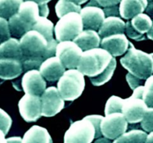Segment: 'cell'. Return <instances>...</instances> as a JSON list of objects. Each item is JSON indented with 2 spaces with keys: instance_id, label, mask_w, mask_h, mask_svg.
<instances>
[{
  "instance_id": "d6986e66",
  "label": "cell",
  "mask_w": 153,
  "mask_h": 143,
  "mask_svg": "<svg viewBox=\"0 0 153 143\" xmlns=\"http://www.w3.org/2000/svg\"><path fill=\"white\" fill-rule=\"evenodd\" d=\"M73 42H75L83 52H85L100 47L101 37L94 30H84L73 40Z\"/></svg>"
},
{
  "instance_id": "5b68a950",
  "label": "cell",
  "mask_w": 153,
  "mask_h": 143,
  "mask_svg": "<svg viewBox=\"0 0 153 143\" xmlns=\"http://www.w3.org/2000/svg\"><path fill=\"white\" fill-rule=\"evenodd\" d=\"M84 25L80 13L72 12L64 15L56 23L55 33L58 42L72 41L83 31Z\"/></svg>"
},
{
  "instance_id": "7402d4cb",
  "label": "cell",
  "mask_w": 153,
  "mask_h": 143,
  "mask_svg": "<svg viewBox=\"0 0 153 143\" xmlns=\"http://www.w3.org/2000/svg\"><path fill=\"white\" fill-rule=\"evenodd\" d=\"M22 143H53L47 130L34 125L25 133Z\"/></svg>"
},
{
  "instance_id": "e575fe53",
  "label": "cell",
  "mask_w": 153,
  "mask_h": 143,
  "mask_svg": "<svg viewBox=\"0 0 153 143\" xmlns=\"http://www.w3.org/2000/svg\"><path fill=\"white\" fill-rule=\"evenodd\" d=\"M125 31L126 32L127 36H128L130 38L136 40V41H141V40H144L146 39V37L144 35L139 34L134 29V28L131 25V21H128L127 22H126Z\"/></svg>"
},
{
  "instance_id": "f35d334b",
  "label": "cell",
  "mask_w": 153,
  "mask_h": 143,
  "mask_svg": "<svg viewBox=\"0 0 153 143\" xmlns=\"http://www.w3.org/2000/svg\"><path fill=\"white\" fill-rule=\"evenodd\" d=\"M100 6L102 7H111V6L117 5L119 3L121 2L122 0H96Z\"/></svg>"
},
{
  "instance_id": "d590c367",
  "label": "cell",
  "mask_w": 153,
  "mask_h": 143,
  "mask_svg": "<svg viewBox=\"0 0 153 143\" xmlns=\"http://www.w3.org/2000/svg\"><path fill=\"white\" fill-rule=\"evenodd\" d=\"M88 118L92 122L96 128V138H100L102 135L101 132V128H100V124L102 120L103 116H99V115H91V116H88Z\"/></svg>"
},
{
  "instance_id": "8fae6325",
  "label": "cell",
  "mask_w": 153,
  "mask_h": 143,
  "mask_svg": "<svg viewBox=\"0 0 153 143\" xmlns=\"http://www.w3.org/2000/svg\"><path fill=\"white\" fill-rule=\"evenodd\" d=\"M147 109L143 99L131 95L124 99L122 113L128 123L135 124L141 122Z\"/></svg>"
},
{
  "instance_id": "f6af8a7d",
  "label": "cell",
  "mask_w": 153,
  "mask_h": 143,
  "mask_svg": "<svg viewBox=\"0 0 153 143\" xmlns=\"http://www.w3.org/2000/svg\"><path fill=\"white\" fill-rule=\"evenodd\" d=\"M25 1H33L38 4H47V3L49 2L51 0H25Z\"/></svg>"
},
{
  "instance_id": "60d3db41",
  "label": "cell",
  "mask_w": 153,
  "mask_h": 143,
  "mask_svg": "<svg viewBox=\"0 0 153 143\" xmlns=\"http://www.w3.org/2000/svg\"><path fill=\"white\" fill-rule=\"evenodd\" d=\"M145 10L146 14L149 15L151 18H153V0H148L147 7Z\"/></svg>"
},
{
  "instance_id": "e0dca14e",
  "label": "cell",
  "mask_w": 153,
  "mask_h": 143,
  "mask_svg": "<svg viewBox=\"0 0 153 143\" xmlns=\"http://www.w3.org/2000/svg\"><path fill=\"white\" fill-rule=\"evenodd\" d=\"M148 4V0H122L120 4V15L125 19L134 18L142 13Z\"/></svg>"
},
{
  "instance_id": "f546056e",
  "label": "cell",
  "mask_w": 153,
  "mask_h": 143,
  "mask_svg": "<svg viewBox=\"0 0 153 143\" xmlns=\"http://www.w3.org/2000/svg\"><path fill=\"white\" fill-rule=\"evenodd\" d=\"M123 102L124 99H122L120 97L115 95L111 97L105 104V115L114 113H122Z\"/></svg>"
},
{
  "instance_id": "3957f363",
  "label": "cell",
  "mask_w": 153,
  "mask_h": 143,
  "mask_svg": "<svg viewBox=\"0 0 153 143\" xmlns=\"http://www.w3.org/2000/svg\"><path fill=\"white\" fill-rule=\"evenodd\" d=\"M113 58L102 48L90 49L83 52L77 69L90 78L97 77L107 69Z\"/></svg>"
},
{
  "instance_id": "ac0fdd59",
  "label": "cell",
  "mask_w": 153,
  "mask_h": 143,
  "mask_svg": "<svg viewBox=\"0 0 153 143\" xmlns=\"http://www.w3.org/2000/svg\"><path fill=\"white\" fill-rule=\"evenodd\" d=\"M23 72L22 61L15 59H0V78L10 80L19 77Z\"/></svg>"
},
{
  "instance_id": "8992f818",
  "label": "cell",
  "mask_w": 153,
  "mask_h": 143,
  "mask_svg": "<svg viewBox=\"0 0 153 143\" xmlns=\"http://www.w3.org/2000/svg\"><path fill=\"white\" fill-rule=\"evenodd\" d=\"M96 138V128L88 118L73 122L64 134V143H91Z\"/></svg>"
},
{
  "instance_id": "9a60e30c",
  "label": "cell",
  "mask_w": 153,
  "mask_h": 143,
  "mask_svg": "<svg viewBox=\"0 0 153 143\" xmlns=\"http://www.w3.org/2000/svg\"><path fill=\"white\" fill-rule=\"evenodd\" d=\"M65 66L57 57H52L43 62L39 71L47 81L54 82L59 80L65 72Z\"/></svg>"
},
{
  "instance_id": "83f0119b",
  "label": "cell",
  "mask_w": 153,
  "mask_h": 143,
  "mask_svg": "<svg viewBox=\"0 0 153 143\" xmlns=\"http://www.w3.org/2000/svg\"><path fill=\"white\" fill-rule=\"evenodd\" d=\"M81 6L72 1H66V0H59L55 5V12L58 17L61 18L64 15L72 12L80 13Z\"/></svg>"
},
{
  "instance_id": "1f68e13d",
  "label": "cell",
  "mask_w": 153,
  "mask_h": 143,
  "mask_svg": "<svg viewBox=\"0 0 153 143\" xmlns=\"http://www.w3.org/2000/svg\"><path fill=\"white\" fill-rule=\"evenodd\" d=\"M141 127L146 132L153 131V108L148 107L141 121Z\"/></svg>"
},
{
  "instance_id": "9c48e42d",
  "label": "cell",
  "mask_w": 153,
  "mask_h": 143,
  "mask_svg": "<svg viewBox=\"0 0 153 143\" xmlns=\"http://www.w3.org/2000/svg\"><path fill=\"white\" fill-rule=\"evenodd\" d=\"M41 104L42 116L52 117L64 108V100L57 88L50 86L41 95Z\"/></svg>"
},
{
  "instance_id": "2e32d148",
  "label": "cell",
  "mask_w": 153,
  "mask_h": 143,
  "mask_svg": "<svg viewBox=\"0 0 153 143\" xmlns=\"http://www.w3.org/2000/svg\"><path fill=\"white\" fill-rule=\"evenodd\" d=\"M126 23L118 16H108L105 18L99 29V34L102 39L116 34H124Z\"/></svg>"
},
{
  "instance_id": "52a82bcc",
  "label": "cell",
  "mask_w": 153,
  "mask_h": 143,
  "mask_svg": "<svg viewBox=\"0 0 153 143\" xmlns=\"http://www.w3.org/2000/svg\"><path fill=\"white\" fill-rule=\"evenodd\" d=\"M102 134L109 139H116L126 133L128 122L122 113L105 115L100 124Z\"/></svg>"
},
{
  "instance_id": "30bf717a",
  "label": "cell",
  "mask_w": 153,
  "mask_h": 143,
  "mask_svg": "<svg viewBox=\"0 0 153 143\" xmlns=\"http://www.w3.org/2000/svg\"><path fill=\"white\" fill-rule=\"evenodd\" d=\"M19 110L25 122H36L42 116L41 97L25 94L19 101Z\"/></svg>"
},
{
  "instance_id": "d6a6232c",
  "label": "cell",
  "mask_w": 153,
  "mask_h": 143,
  "mask_svg": "<svg viewBox=\"0 0 153 143\" xmlns=\"http://www.w3.org/2000/svg\"><path fill=\"white\" fill-rule=\"evenodd\" d=\"M10 31L9 23L7 19L0 17V44L4 43L10 38Z\"/></svg>"
},
{
  "instance_id": "681fc988",
  "label": "cell",
  "mask_w": 153,
  "mask_h": 143,
  "mask_svg": "<svg viewBox=\"0 0 153 143\" xmlns=\"http://www.w3.org/2000/svg\"><path fill=\"white\" fill-rule=\"evenodd\" d=\"M151 55H152V57H153V53L151 54Z\"/></svg>"
},
{
  "instance_id": "7c38bea8",
  "label": "cell",
  "mask_w": 153,
  "mask_h": 143,
  "mask_svg": "<svg viewBox=\"0 0 153 143\" xmlns=\"http://www.w3.org/2000/svg\"><path fill=\"white\" fill-rule=\"evenodd\" d=\"M22 86L25 94L41 96L46 89V83L40 71L32 69L26 72L23 75Z\"/></svg>"
},
{
  "instance_id": "ee69618b",
  "label": "cell",
  "mask_w": 153,
  "mask_h": 143,
  "mask_svg": "<svg viewBox=\"0 0 153 143\" xmlns=\"http://www.w3.org/2000/svg\"><path fill=\"white\" fill-rule=\"evenodd\" d=\"M0 143H7V139H5V134L0 130Z\"/></svg>"
},
{
  "instance_id": "4316f807",
  "label": "cell",
  "mask_w": 153,
  "mask_h": 143,
  "mask_svg": "<svg viewBox=\"0 0 153 143\" xmlns=\"http://www.w3.org/2000/svg\"><path fill=\"white\" fill-rule=\"evenodd\" d=\"M131 23L134 29L140 34H144L149 31L152 25V20L146 13H140L131 19Z\"/></svg>"
},
{
  "instance_id": "277c9868",
  "label": "cell",
  "mask_w": 153,
  "mask_h": 143,
  "mask_svg": "<svg viewBox=\"0 0 153 143\" xmlns=\"http://www.w3.org/2000/svg\"><path fill=\"white\" fill-rule=\"evenodd\" d=\"M85 86L84 74L75 69L66 71L58 82V89L64 101H73L79 98Z\"/></svg>"
},
{
  "instance_id": "7bdbcfd3",
  "label": "cell",
  "mask_w": 153,
  "mask_h": 143,
  "mask_svg": "<svg viewBox=\"0 0 153 143\" xmlns=\"http://www.w3.org/2000/svg\"><path fill=\"white\" fill-rule=\"evenodd\" d=\"M94 143H112V142L109 140V139L105 138V137H100V138L97 139Z\"/></svg>"
},
{
  "instance_id": "f1b7e54d",
  "label": "cell",
  "mask_w": 153,
  "mask_h": 143,
  "mask_svg": "<svg viewBox=\"0 0 153 143\" xmlns=\"http://www.w3.org/2000/svg\"><path fill=\"white\" fill-rule=\"evenodd\" d=\"M116 66L117 61L116 59L114 57L112 59L110 65L108 66L107 69L104 72H102L100 75L97 76V77L90 78L93 85H94V86H101V85H103L105 83H107L108 80H110V79L113 76L114 72L115 69H116Z\"/></svg>"
},
{
  "instance_id": "7dc6e473",
  "label": "cell",
  "mask_w": 153,
  "mask_h": 143,
  "mask_svg": "<svg viewBox=\"0 0 153 143\" xmlns=\"http://www.w3.org/2000/svg\"><path fill=\"white\" fill-rule=\"evenodd\" d=\"M66 1H72V2H74V3H76V4L80 5V4H84V3L87 2L88 0H66Z\"/></svg>"
},
{
  "instance_id": "74e56055",
  "label": "cell",
  "mask_w": 153,
  "mask_h": 143,
  "mask_svg": "<svg viewBox=\"0 0 153 143\" xmlns=\"http://www.w3.org/2000/svg\"><path fill=\"white\" fill-rule=\"evenodd\" d=\"M103 10L105 12V15L107 17H108V16H117L120 14V7H118L117 5L105 7Z\"/></svg>"
},
{
  "instance_id": "5bb4252c",
  "label": "cell",
  "mask_w": 153,
  "mask_h": 143,
  "mask_svg": "<svg viewBox=\"0 0 153 143\" xmlns=\"http://www.w3.org/2000/svg\"><path fill=\"white\" fill-rule=\"evenodd\" d=\"M129 41L125 34H116L105 37L101 41V47L112 56L117 57L125 54L129 48Z\"/></svg>"
},
{
  "instance_id": "8d00e7d4",
  "label": "cell",
  "mask_w": 153,
  "mask_h": 143,
  "mask_svg": "<svg viewBox=\"0 0 153 143\" xmlns=\"http://www.w3.org/2000/svg\"><path fill=\"white\" fill-rule=\"evenodd\" d=\"M126 80L128 83L130 87L131 88V89L134 90L135 88H137V86H140V79L137 78V77L134 76L133 74H131V73H128L126 74Z\"/></svg>"
},
{
  "instance_id": "ba28073f",
  "label": "cell",
  "mask_w": 153,
  "mask_h": 143,
  "mask_svg": "<svg viewBox=\"0 0 153 143\" xmlns=\"http://www.w3.org/2000/svg\"><path fill=\"white\" fill-rule=\"evenodd\" d=\"M83 51L73 41L60 42L56 48L57 57L60 59L65 68H77L82 58Z\"/></svg>"
},
{
  "instance_id": "603a6c76",
  "label": "cell",
  "mask_w": 153,
  "mask_h": 143,
  "mask_svg": "<svg viewBox=\"0 0 153 143\" xmlns=\"http://www.w3.org/2000/svg\"><path fill=\"white\" fill-rule=\"evenodd\" d=\"M8 23L10 34L16 38H21L27 32L32 30V26L24 22L17 13L9 19Z\"/></svg>"
},
{
  "instance_id": "836d02e7",
  "label": "cell",
  "mask_w": 153,
  "mask_h": 143,
  "mask_svg": "<svg viewBox=\"0 0 153 143\" xmlns=\"http://www.w3.org/2000/svg\"><path fill=\"white\" fill-rule=\"evenodd\" d=\"M12 125L11 118L5 111L0 108V130L7 134Z\"/></svg>"
},
{
  "instance_id": "484cf974",
  "label": "cell",
  "mask_w": 153,
  "mask_h": 143,
  "mask_svg": "<svg viewBox=\"0 0 153 143\" xmlns=\"http://www.w3.org/2000/svg\"><path fill=\"white\" fill-rule=\"evenodd\" d=\"M23 0H0V17L10 19L18 13Z\"/></svg>"
},
{
  "instance_id": "4dcf8cb0",
  "label": "cell",
  "mask_w": 153,
  "mask_h": 143,
  "mask_svg": "<svg viewBox=\"0 0 153 143\" xmlns=\"http://www.w3.org/2000/svg\"><path fill=\"white\" fill-rule=\"evenodd\" d=\"M143 99L148 107L153 108V74L148 77L145 82Z\"/></svg>"
},
{
  "instance_id": "d4e9b609",
  "label": "cell",
  "mask_w": 153,
  "mask_h": 143,
  "mask_svg": "<svg viewBox=\"0 0 153 143\" xmlns=\"http://www.w3.org/2000/svg\"><path fill=\"white\" fill-rule=\"evenodd\" d=\"M32 30L38 31L39 33L44 36L49 41L53 40V31L55 30L53 23L47 17L40 16L37 22L33 25Z\"/></svg>"
},
{
  "instance_id": "6da1fadb",
  "label": "cell",
  "mask_w": 153,
  "mask_h": 143,
  "mask_svg": "<svg viewBox=\"0 0 153 143\" xmlns=\"http://www.w3.org/2000/svg\"><path fill=\"white\" fill-rule=\"evenodd\" d=\"M58 40L49 41L38 31L31 30L19 40L22 53L23 71L37 69L44 60L56 53Z\"/></svg>"
},
{
  "instance_id": "44dd1931",
  "label": "cell",
  "mask_w": 153,
  "mask_h": 143,
  "mask_svg": "<svg viewBox=\"0 0 153 143\" xmlns=\"http://www.w3.org/2000/svg\"><path fill=\"white\" fill-rule=\"evenodd\" d=\"M0 59H15L22 61L20 43L16 38H10L0 44Z\"/></svg>"
},
{
  "instance_id": "c3c4849f",
  "label": "cell",
  "mask_w": 153,
  "mask_h": 143,
  "mask_svg": "<svg viewBox=\"0 0 153 143\" xmlns=\"http://www.w3.org/2000/svg\"><path fill=\"white\" fill-rule=\"evenodd\" d=\"M147 37L150 40H153V21H152V25L149 31L147 32Z\"/></svg>"
},
{
  "instance_id": "7a4b0ae2",
  "label": "cell",
  "mask_w": 153,
  "mask_h": 143,
  "mask_svg": "<svg viewBox=\"0 0 153 143\" xmlns=\"http://www.w3.org/2000/svg\"><path fill=\"white\" fill-rule=\"evenodd\" d=\"M120 63L129 73L140 80H146L153 73V57L151 54L137 50L132 43Z\"/></svg>"
},
{
  "instance_id": "ab89813d",
  "label": "cell",
  "mask_w": 153,
  "mask_h": 143,
  "mask_svg": "<svg viewBox=\"0 0 153 143\" xmlns=\"http://www.w3.org/2000/svg\"><path fill=\"white\" fill-rule=\"evenodd\" d=\"M39 9H40V16H43V17H47L49 13V9L48 7L47 4H38Z\"/></svg>"
},
{
  "instance_id": "4fadbf2b",
  "label": "cell",
  "mask_w": 153,
  "mask_h": 143,
  "mask_svg": "<svg viewBox=\"0 0 153 143\" xmlns=\"http://www.w3.org/2000/svg\"><path fill=\"white\" fill-rule=\"evenodd\" d=\"M79 13L85 30H99L105 19L104 10L100 7L85 6Z\"/></svg>"
},
{
  "instance_id": "b9f144b4",
  "label": "cell",
  "mask_w": 153,
  "mask_h": 143,
  "mask_svg": "<svg viewBox=\"0 0 153 143\" xmlns=\"http://www.w3.org/2000/svg\"><path fill=\"white\" fill-rule=\"evenodd\" d=\"M22 139L19 136H13L7 139V143H22Z\"/></svg>"
},
{
  "instance_id": "cb8c5ba5",
  "label": "cell",
  "mask_w": 153,
  "mask_h": 143,
  "mask_svg": "<svg viewBox=\"0 0 153 143\" xmlns=\"http://www.w3.org/2000/svg\"><path fill=\"white\" fill-rule=\"evenodd\" d=\"M147 133L141 130H131L117 138L113 143H145Z\"/></svg>"
},
{
  "instance_id": "bcb514c9",
  "label": "cell",
  "mask_w": 153,
  "mask_h": 143,
  "mask_svg": "<svg viewBox=\"0 0 153 143\" xmlns=\"http://www.w3.org/2000/svg\"><path fill=\"white\" fill-rule=\"evenodd\" d=\"M145 143H153V131L149 133V135L147 136Z\"/></svg>"
},
{
  "instance_id": "ffe728a7",
  "label": "cell",
  "mask_w": 153,
  "mask_h": 143,
  "mask_svg": "<svg viewBox=\"0 0 153 143\" xmlns=\"http://www.w3.org/2000/svg\"><path fill=\"white\" fill-rule=\"evenodd\" d=\"M17 14L24 22L33 27L40 16L38 4L33 1H24L19 6Z\"/></svg>"
}]
</instances>
